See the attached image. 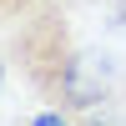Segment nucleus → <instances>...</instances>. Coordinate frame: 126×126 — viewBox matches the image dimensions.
<instances>
[{
    "instance_id": "4",
    "label": "nucleus",
    "mask_w": 126,
    "mask_h": 126,
    "mask_svg": "<svg viewBox=\"0 0 126 126\" xmlns=\"http://www.w3.org/2000/svg\"><path fill=\"white\" fill-rule=\"evenodd\" d=\"M111 5H116V20L126 25V0H111Z\"/></svg>"
},
{
    "instance_id": "3",
    "label": "nucleus",
    "mask_w": 126,
    "mask_h": 126,
    "mask_svg": "<svg viewBox=\"0 0 126 126\" xmlns=\"http://www.w3.org/2000/svg\"><path fill=\"white\" fill-rule=\"evenodd\" d=\"M30 126H76V121H66V111H40V116H30Z\"/></svg>"
},
{
    "instance_id": "1",
    "label": "nucleus",
    "mask_w": 126,
    "mask_h": 126,
    "mask_svg": "<svg viewBox=\"0 0 126 126\" xmlns=\"http://www.w3.org/2000/svg\"><path fill=\"white\" fill-rule=\"evenodd\" d=\"M10 66L56 111H96L111 101V61L76 35L56 0L10 25Z\"/></svg>"
},
{
    "instance_id": "2",
    "label": "nucleus",
    "mask_w": 126,
    "mask_h": 126,
    "mask_svg": "<svg viewBox=\"0 0 126 126\" xmlns=\"http://www.w3.org/2000/svg\"><path fill=\"white\" fill-rule=\"evenodd\" d=\"M40 5H50V0H0V25H15L20 15H30Z\"/></svg>"
},
{
    "instance_id": "5",
    "label": "nucleus",
    "mask_w": 126,
    "mask_h": 126,
    "mask_svg": "<svg viewBox=\"0 0 126 126\" xmlns=\"http://www.w3.org/2000/svg\"><path fill=\"white\" fill-rule=\"evenodd\" d=\"M81 126H121V121H111V116H101V121H81Z\"/></svg>"
},
{
    "instance_id": "6",
    "label": "nucleus",
    "mask_w": 126,
    "mask_h": 126,
    "mask_svg": "<svg viewBox=\"0 0 126 126\" xmlns=\"http://www.w3.org/2000/svg\"><path fill=\"white\" fill-rule=\"evenodd\" d=\"M0 86H5V61H0Z\"/></svg>"
}]
</instances>
